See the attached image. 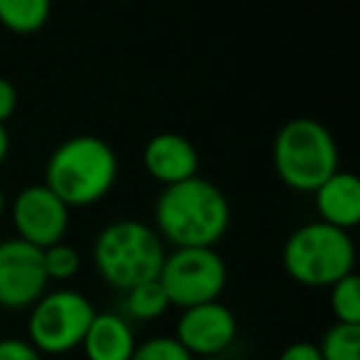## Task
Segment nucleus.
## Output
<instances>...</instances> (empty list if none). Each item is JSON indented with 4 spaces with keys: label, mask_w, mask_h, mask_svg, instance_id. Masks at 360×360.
Here are the masks:
<instances>
[{
    "label": "nucleus",
    "mask_w": 360,
    "mask_h": 360,
    "mask_svg": "<svg viewBox=\"0 0 360 360\" xmlns=\"http://www.w3.org/2000/svg\"><path fill=\"white\" fill-rule=\"evenodd\" d=\"M158 237L175 250L183 247H215L230 227V202L220 188L207 178L183 180L160 191L153 207Z\"/></svg>",
    "instance_id": "1"
},
{
    "label": "nucleus",
    "mask_w": 360,
    "mask_h": 360,
    "mask_svg": "<svg viewBox=\"0 0 360 360\" xmlns=\"http://www.w3.org/2000/svg\"><path fill=\"white\" fill-rule=\"evenodd\" d=\"M119 175L116 153L104 139L72 136L52 150L45 165V186L67 207H86L104 200Z\"/></svg>",
    "instance_id": "2"
},
{
    "label": "nucleus",
    "mask_w": 360,
    "mask_h": 360,
    "mask_svg": "<svg viewBox=\"0 0 360 360\" xmlns=\"http://www.w3.org/2000/svg\"><path fill=\"white\" fill-rule=\"evenodd\" d=\"M165 259L158 232L141 220H116L96 235L94 266L99 276L119 291L155 281Z\"/></svg>",
    "instance_id": "3"
},
{
    "label": "nucleus",
    "mask_w": 360,
    "mask_h": 360,
    "mask_svg": "<svg viewBox=\"0 0 360 360\" xmlns=\"http://www.w3.org/2000/svg\"><path fill=\"white\" fill-rule=\"evenodd\" d=\"M271 160L284 186L314 193L338 170V146L321 121L301 116L279 129L271 146Z\"/></svg>",
    "instance_id": "4"
},
{
    "label": "nucleus",
    "mask_w": 360,
    "mask_h": 360,
    "mask_svg": "<svg viewBox=\"0 0 360 360\" xmlns=\"http://www.w3.org/2000/svg\"><path fill=\"white\" fill-rule=\"evenodd\" d=\"M281 262L296 284L330 289L335 281L353 274L355 245L345 230L321 220L306 222L286 237Z\"/></svg>",
    "instance_id": "5"
},
{
    "label": "nucleus",
    "mask_w": 360,
    "mask_h": 360,
    "mask_svg": "<svg viewBox=\"0 0 360 360\" xmlns=\"http://www.w3.org/2000/svg\"><path fill=\"white\" fill-rule=\"evenodd\" d=\"M158 284L163 286L170 306H193L220 301L227 286V264L215 247H183L165 255Z\"/></svg>",
    "instance_id": "6"
},
{
    "label": "nucleus",
    "mask_w": 360,
    "mask_h": 360,
    "mask_svg": "<svg viewBox=\"0 0 360 360\" xmlns=\"http://www.w3.org/2000/svg\"><path fill=\"white\" fill-rule=\"evenodd\" d=\"M96 311L84 294L75 289H60L45 294L30 311L27 333L30 343L42 355L70 353L82 345Z\"/></svg>",
    "instance_id": "7"
},
{
    "label": "nucleus",
    "mask_w": 360,
    "mask_h": 360,
    "mask_svg": "<svg viewBox=\"0 0 360 360\" xmlns=\"http://www.w3.org/2000/svg\"><path fill=\"white\" fill-rule=\"evenodd\" d=\"M13 225L18 237L37 250L57 245L65 240L70 227V207L45 186H27L13 200Z\"/></svg>",
    "instance_id": "8"
},
{
    "label": "nucleus",
    "mask_w": 360,
    "mask_h": 360,
    "mask_svg": "<svg viewBox=\"0 0 360 360\" xmlns=\"http://www.w3.org/2000/svg\"><path fill=\"white\" fill-rule=\"evenodd\" d=\"M42 250L20 237L0 242V306L25 309L35 306L47 291Z\"/></svg>",
    "instance_id": "9"
},
{
    "label": "nucleus",
    "mask_w": 360,
    "mask_h": 360,
    "mask_svg": "<svg viewBox=\"0 0 360 360\" xmlns=\"http://www.w3.org/2000/svg\"><path fill=\"white\" fill-rule=\"evenodd\" d=\"M237 335V319L222 301H210L186 309L175 323V335L193 358H217L232 345Z\"/></svg>",
    "instance_id": "10"
},
{
    "label": "nucleus",
    "mask_w": 360,
    "mask_h": 360,
    "mask_svg": "<svg viewBox=\"0 0 360 360\" xmlns=\"http://www.w3.org/2000/svg\"><path fill=\"white\" fill-rule=\"evenodd\" d=\"M143 165L150 178L168 188L195 178L200 168V155L191 139H186L183 134H173V131H163L148 139L143 148Z\"/></svg>",
    "instance_id": "11"
},
{
    "label": "nucleus",
    "mask_w": 360,
    "mask_h": 360,
    "mask_svg": "<svg viewBox=\"0 0 360 360\" xmlns=\"http://www.w3.org/2000/svg\"><path fill=\"white\" fill-rule=\"evenodd\" d=\"M321 222L338 230H353L360 222V180L350 170H335L319 191H314Z\"/></svg>",
    "instance_id": "12"
},
{
    "label": "nucleus",
    "mask_w": 360,
    "mask_h": 360,
    "mask_svg": "<svg viewBox=\"0 0 360 360\" xmlns=\"http://www.w3.org/2000/svg\"><path fill=\"white\" fill-rule=\"evenodd\" d=\"M82 345H84L86 360H131L136 338L124 316L96 314Z\"/></svg>",
    "instance_id": "13"
},
{
    "label": "nucleus",
    "mask_w": 360,
    "mask_h": 360,
    "mask_svg": "<svg viewBox=\"0 0 360 360\" xmlns=\"http://www.w3.org/2000/svg\"><path fill=\"white\" fill-rule=\"evenodd\" d=\"M52 6L47 0H0V25L18 35H30L50 20Z\"/></svg>",
    "instance_id": "14"
},
{
    "label": "nucleus",
    "mask_w": 360,
    "mask_h": 360,
    "mask_svg": "<svg viewBox=\"0 0 360 360\" xmlns=\"http://www.w3.org/2000/svg\"><path fill=\"white\" fill-rule=\"evenodd\" d=\"M126 314L131 319H139V321H155L170 309L168 304V296H165L163 286L155 281H146L141 286H134V289L126 291Z\"/></svg>",
    "instance_id": "15"
},
{
    "label": "nucleus",
    "mask_w": 360,
    "mask_h": 360,
    "mask_svg": "<svg viewBox=\"0 0 360 360\" xmlns=\"http://www.w3.org/2000/svg\"><path fill=\"white\" fill-rule=\"evenodd\" d=\"M323 360H360V326L335 323L319 343Z\"/></svg>",
    "instance_id": "16"
},
{
    "label": "nucleus",
    "mask_w": 360,
    "mask_h": 360,
    "mask_svg": "<svg viewBox=\"0 0 360 360\" xmlns=\"http://www.w3.org/2000/svg\"><path fill=\"white\" fill-rule=\"evenodd\" d=\"M330 311L335 323L360 326V279L355 271L330 286Z\"/></svg>",
    "instance_id": "17"
},
{
    "label": "nucleus",
    "mask_w": 360,
    "mask_h": 360,
    "mask_svg": "<svg viewBox=\"0 0 360 360\" xmlns=\"http://www.w3.org/2000/svg\"><path fill=\"white\" fill-rule=\"evenodd\" d=\"M42 262H45L47 279H55V281L72 279V276H77V271L82 266L79 252L72 245H65V242H57V245L42 250Z\"/></svg>",
    "instance_id": "18"
},
{
    "label": "nucleus",
    "mask_w": 360,
    "mask_h": 360,
    "mask_svg": "<svg viewBox=\"0 0 360 360\" xmlns=\"http://www.w3.org/2000/svg\"><path fill=\"white\" fill-rule=\"evenodd\" d=\"M131 360H195L173 335H158L136 345Z\"/></svg>",
    "instance_id": "19"
},
{
    "label": "nucleus",
    "mask_w": 360,
    "mask_h": 360,
    "mask_svg": "<svg viewBox=\"0 0 360 360\" xmlns=\"http://www.w3.org/2000/svg\"><path fill=\"white\" fill-rule=\"evenodd\" d=\"M0 360H45L42 353L22 338H3L0 340Z\"/></svg>",
    "instance_id": "20"
},
{
    "label": "nucleus",
    "mask_w": 360,
    "mask_h": 360,
    "mask_svg": "<svg viewBox=\"0 0 360 360\" xmlns=\"http://www.w3.org/2000/svg\"><path fill=\"white\" fill-rule=\"evenodd\" d=\"M279 360H323L321 358L319 343H311V340H296V343L286 345L281 350Z\"/></svg>",
    "instance_id": "21"
},
{
    "label": "nucleus",
    "mask_w": 360,
    "mask_h": 360,
    "mask_svg": "<svg viewBox=\"0 0 360 360\" xmlns=\"http://www.w3.org/2000/svg\"><path fill=\"white\" fill-rule=\"evenodd\" d=\"M18 106V91L11 79L0 77V126H6V121L15 114Z\"/></svg>",
    "instance_id": "22"
},
{
    "label": "nucleus",
    "mask_w": 360,
    "mask_h": 360,
    "mask_svg": "<svg viewBox=\"0 0 360 360\" xmlns=\"http://www.w3.org/2000/svg\"><path fill=\"white\" fill-rule=\"evenodd\" d=\"M8 148H11V139H8V129L0 126V165L6 163L8 158Z\"/></svg>",
    "instance_id": "23"
},
{
    "label": "nucleus",
    "mask_w": 360,
    "mask_h": 360,
    "mask_svg": "<svg viewBox=\"0 0 360 360\" xmlns=\"http://www.w3.org/2000/svg\"><path fill=\"white\" fill-rule=\"evenodd\" d=\"M3 212H6V195L0 191V217H3Z\"/></svg>",
    "instance_id": "24"
},
{
    "label": "nucleus",
    "mask_w": 360,
    "mask_h": 360,
    "mask_svg": "<svg viewBox=\"0 0 360 360\" xmlns=\"http://www.w3.org/2000/svg\"><path fill=\"white\" fill-rule=\"evenodd\" d=\"M200 360H227V358H222V355H217V358H200Z\"/></svg>",
    "instance_id": "25"
}]
</instances>
